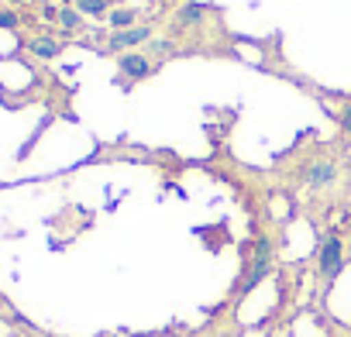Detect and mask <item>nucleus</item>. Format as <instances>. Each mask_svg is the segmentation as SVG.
I'll list each match as a JSON object with an SVG mask.
<instances>
[{
    "mask_svg": "<svg viewBox=\"0 0 351 337\" xmlns=\"http://www.w3.org/2000/svg\"><path fill=\"white\" fill-rule=\"evenodd\" d=\"M245 275H241V282H238V296H248L258 282H265L269 279V272H272V238H258L255 245H248L245 251Z\"/></svg>",
    "mask_w": 351,
    "mask_h": 337,
    "instance_id": "f257e3e1",
    "label": "nucleus"
},
{
    "mask_svg": "<svg viewBox=\"0 0 351 337\" xmlns=\"http://www.w3.org/2000/svg\"><path fill=\"white\" fill-rule=\"evenodd\" d=\"M155 73V59L148 55V52H124L121 59H117V79L124 83V86H131V83H141V79H148Z\"/></svg>",
    "mask_w": 351,
    "mask_h": 337,
    "instance_id": "f03ea898",
    "label": "nucleus"
},
{
    "mask_svg": "<svg viewBox=\"0 0 351 337\" xmlns=\"http://www.w3.org/2000/svg\"><path fill=\"white\" fill-rule=\"evenodd\" d=\"M141 42H152V25H134V28H124V32H110L104 38V52L110 55H124V52H134Z\"/></svg>",
    "mask_w": 351,
    "mask_h": 337,
    "instance_id": "7ed1b4c3",
    "label": "nucleus"
},
{
    "mask_svg": "<svg viewBox=\"0 0 351 337\" xmlns=\"http://www.w3.org/2000/svg\"><path fill=\"white\" fill-rule=\"evenodd\" d=\"M341 269H344V245H341V238H337V234H327V241L320 245L317 272H320V279L330 286V282L341 275Z\"/></svg>",
    "mask_w": 351,
    "mask_h": 337,
    "instance_id": "20e7f679",
    "label": "nucleus"
},
{
    "mask_svg": "<svg viewBox=\"0 0 351 337\" xmlns=\"http://www.w3.org/2000/svg\"><path fill=\"white\" fill-rule=\"evenodd\" d=\"M337 179V165L330 162V158H317V162H310L306 168H303V183L310 186V190H324V186H330Z\"/></svg>",
    "mask_w": 351,
    "mask_h": 337,
    "instance_id": "39448f33",
    "label": "nucleus"
},
{
    "mask_svg": "<svg viewBox=\"0 0 351 337\" xmlns=\"http://www.w3.org/2000/svg\"><path fill=\"white\" fill-rule=\"evenodd\" d=\"M25 45H28V52L38 55V59H59L62 49H66V42H56L52 35H35V38H28Z\"/></svg>",
    "mask_w": 351,
    "mask_h": 337,
    "instance_id": "423d86ee",
    "label": "nucleus"
},
{
    "mask_svg": "<svg viewBox=\"0 0 351 337\" xmlns=\"http://www.w3.org/2000/svg\"><path fill=\"white\" fill-rule=\"evenodd\" d=\"M207 11H210L207 4H183L180 14H176V25H180V28H197V25H204Z\"/></svg>",
    "mask_w": 351,
    "mask_h": 337,
    "instance_id": "0eeeda50",
    "label": "nucleus"
},
{
    "mask_svg": "<svg viewBox=\"0 0 351 337\" xmlns=\"http://www.w3.org/2000/svg\"><path fill=\"white\" fill-rule=\"evenodd\" d=\"M138 18H141V11H138V8H117V11H110V14H107V21H110V28H114V32H124V28L141 25Z\"/></svg>",
    "mask_w": 351,
    "mask_h": 337,
    "instance_id": "6e6552de",
    "label": "nucleus"
},
{
    "mask_svg": "<svg viewBox=\"0 0 351 337\" xmlns=\"http://www.w3.org/2000/svg\"><path fill=\"white\" fill-rule=\"evenodd\" d=\"M107 4H110V0H73V8L80 14H90V18H107L110 14Z\"/></svg>",
    "mask_w": 351,
    "mask_h": 337,
    "instance_id": "1a4fd4ad",
    "label": "nucleus"
},
{
    "mask_svg": "<svg viewBox=\"0 0 351 337\" xmlns=\"http://www.w3.org/2000/svg\"><path fill=\"white\" fill-rule=\"evenodd\" d=\"M59 28L62 32H83V14L76 8H62L59 11Z\"/></svg>",
    "mask_w": 351,
    "mask_h": 337,
    "instance_id": "9d476101",
    "label": "nucleus"
},
{
    "mask_svg": "<svg viewBox=\"0 0 351 337\" xmlns=\"http://www.w3.org/2000/svg\"><path fill=\"white\" fill-rule=\"evenodd\" d=\"M148 49H152V55H155V59H169V55H176V45H172L169 38H158V42H148Z\"/></svg>",
    "mask_w": 351,
    "mask_h": 337,
    "instance_id": "9b49d317",
    "label": "nucleus"
},
{
    "mask_svg": "<svg viewBox=\"0 0 351 337\" xmlns=\"http://www.w3.org/2000/svg\"><path fill=\"white\" fill-rule=\"evenodd\" d=\"M0 28H18V14H11V11H0Z\"/></svg>",
    "mask_w": 351,
    "mask_h": 337,
    "instance_id": "f8f14e48",
    "label": "nucleus"
},
{
    "mask_svg": "<svg viewBox=\"0 0 351 337\" xmlns=\"http://www.w3.org/2000/svg\"><path fill=\"white\" fill-rule=\"evenodd\" d=\"M341 127H344V131L351 134V103H348V107L341 110Z\"/></svg>",
    "mask_w": 351,
    "mask_h": 337,
    "instance_id": "ddd939ff",
    "label": "nucleus"
},
{
    "mask_svg": "<svg viewBox=\"0 0 351 337\" xmlns=\"http://www.w3.org/2000/svg\"><path fill=\"white\" fill-rule=\"evenodd\" d=\"M4 306H8V299H4V296H0V310H4Z\"/></svg>",
    "mask_w": 351,
    "mask_h": 337,
    "instance_id": "4468645a",
    "label": "nucleus"
},
{
    "mask_svg": "<svg viewBox=\"0 0 351 337\" xmlns=\"http://www.w3.org/2000/svg\"><path fill=\"white\" fill-rule=\"evenodd\" d=\"M11 4H21V0H11Z\"/></svg>",
    "mask_w": 351,
    "mask_h": 337,
    "instance_id": "2eb2a0df",
    "label": "nucleus"
}]
</instances>
